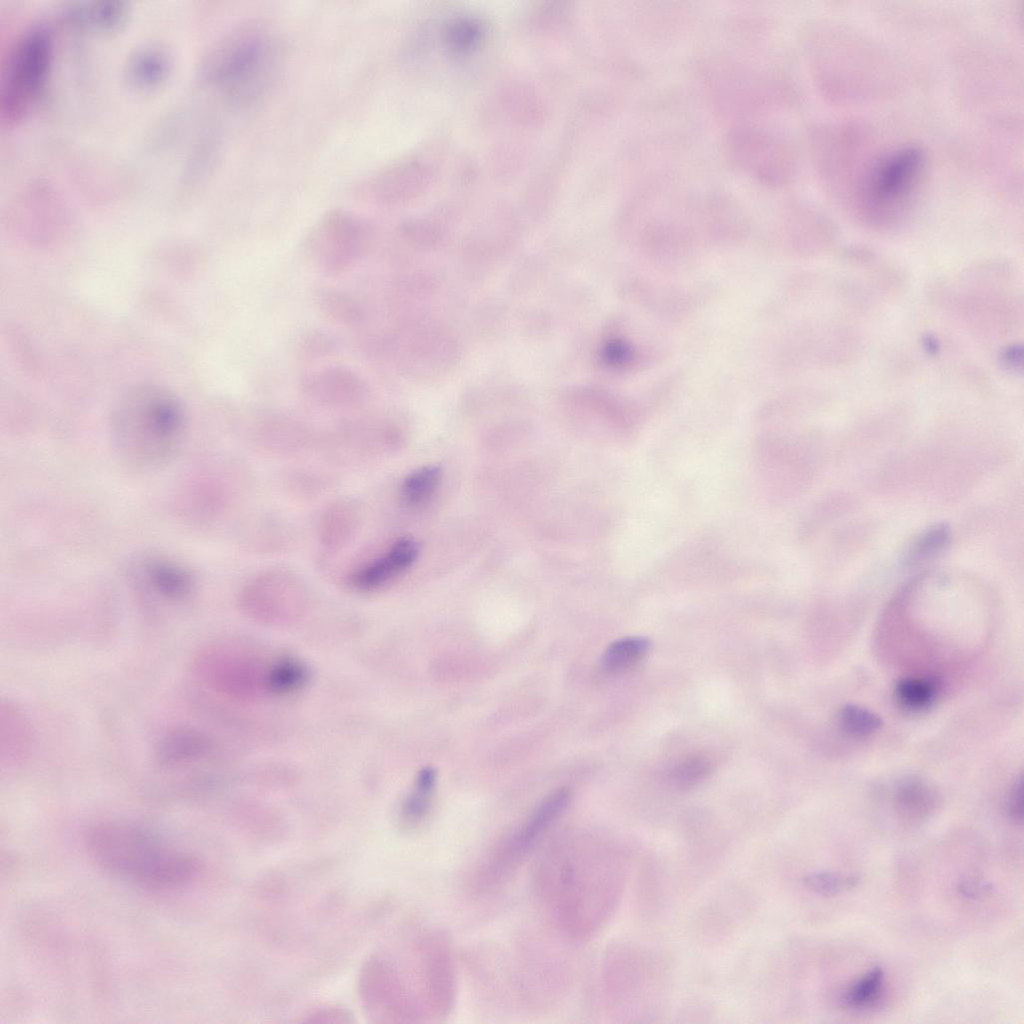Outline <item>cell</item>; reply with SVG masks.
I'll return each mask as SVG.
<instances>
[{
  "label": "cell",
  "mask_w": 1024,
  "mask_h": 1024,
  "mask_svg": "<svg viewBox=\"0 0 1024 1024\" xmlns=\"http://www.w3.org/2000/svg\"><path fill=\"white\" fill-rule=\"evenodd\" d=\"M601 836L572 830L554 836L534 871V891L551 924L570 939L591 937L618 891L615 855Z\"/></svg>",
  "instance_id": "1"
},
{
  "label": "cell",
  "mask_w": 1024,
  "mask_h": 1024,
  "mask_svg": "<svg viewBox=\"0 0 1024 1024\" xmlns=\"http://www.w3.org/2000/svg\"><path fill=\"white\" fill-rule=\"evenodd\" d=\"M84 844L90 858L103 870L149 889L182 888L200 871L195 856L135 823H97L85 833Z\"/></svg>",
  "instance_id": "2"
},
{
  "label": "cell",
  "mask_w": 1024,
  "mask_h": 1024,
  "mask_svg": "<svg viewBox=\"0 0 1024 1024\" xmlns=\"http://www.w3.org/2000/svg\"><path fill=\"white\" fill-rule=\"evenodd\" d=\"M185 412L166 388L139 385L115 404L110 422L112 446L126 464L151 470L169 463L184 438Z\"/></svg>",
  "instance_id": "3"
},
{
  "label": "cell",
  "mask_w": 1024,
  "mask_h": 1024,
  "mask_svg": "<svg viewBox=\"0 0 1024 1024\" xmlns=\"http://www.w3.org/2000/svg\"><path fill=\"white\" fill-rule=\"evenodd\" d=\"M278 65L275 41L263 29H241L210 54L206 78L234 102L252 103L269 87Z\"/></svg>",
  "instance_id": "4"
},
{
  "label": "cell",
  "mask_w": 1024,
  "mask_h": 1024,
  "mask_svg": "<svg viewBox=\"0 0 1024 1024\" xmlns=\"http://www.w3.org/2000/svg\"><path fill=\"white\" fill-rule=\"evenodd\" d=\"M570 800L569 789L553 791L519 825L501 836L476 863L469 880L471 892L486 896L505 886L544 841Z\"/></svg>",
  "instance_id": "5"
},
{
  "label": "cell",
  "mask_w": 1024,
  "mask_h": 1024,
  "mask_svg": "<svg viewBox=\"0 0 1024 1024\" xmlns=\"http://www.w3.org/2000/svg\"><path fill=\"white\" fill-rule=\"evenodd\" d=\"M52 56V38L43 26L28 29L17 39L1 84L2 121L14 124L31 111L47 84Z\"/></svg>",
  "instance_id": "6"
},
{
  "label": "cell",
  "mask_w": 1024,
  "mask_h": 1024,
  "mask_svg": "<svg viewBox=\"0 0 1024 1024\" xmlns=\"http://www.w3.org/2000/svg\"><path fill=\"white\" fill-rule=\"evenodd\" d=\"M724 152L731 165L764 186L787 184L795 171V154L780 133L759 125L739 124L726 134Z\"/></svg>",
  "instance_id": "7"
},
{
  "label": "cell",
  "mask_w": 1024,
  "mask_h": 1024,
  "mask_svg": "<svg viewBox=\"0 0 1024 1024\" xmlns=\"http://www.w3.org/2000/svg\"><path fill=\"white\" fill-rule=\"evenodd\" d=\"M704 81L713 103L730 114H758L776 106L781 96L775 71L739 61L709 63Z\"/></svg>",
  "instance_id": "8"
},
{
  "label": "cell",
  "mask_w": 1024,
  "mask_h": 1024,
  "mask_svg": "<svg viewBox=\"0 0 1024 1024\" xmlns=\"http://www.w3.org/2000/svg\"><path fill=\"white\" fill-rule=\"evenodd\" d=\"M368 239L362 222L346 213L331 212L308 236L306 251L323 272L335 275L361 258Z\"/></svg>",
  "instance_id": "9"
},
{
  "label": "cell",
  "mask_w": 1024,
  "mask_h": 1024,
  "mask_svg": "<svg viewBox=\"0 0 1024 1024\" xmlns=\"http://www.w3.org/2000/svg\"><path fill=\"white\" fill-rule=\"evenodd\" d=\"M924 156L915 146H906L881 158L868 175L867 199L887 206L906 200L917 188L924 170Z\"/></svg>",
  "instance_id": "10"
},
{
  "label": "cell",
  "mask_w": 1024,
  "mask_h": 1024,
  "mask_svg": "<svg viewBox=\"0 0 1024 1024\" xmlns=\"http://www.w3.org/2000/svg\"><path fill=\"white\" fill-rule=\"evenodd\" d=\"M132 576L147 590L169 601L187 598L195 585L194 576L188 567L159 553L139 557L132 568Z\"/></svg>",
  "instance_id": "11"
},
{
  "label": "cell",
  "mask_w": 1024,
  "mask_h": 1024,
  "mask_svg": "<svg viewBox=\"0 0 1024 1024\" xmlns=\"http://www.w3.org/2000/svg\"><path fill=\"white\" fill-rule=\"evenodd\" d=\"M302 388L310 397L329 404H354L368 394L365 380L353 370L334 366L307 375Z\"/></svg>",
  "instance_id": "12"
},
{
  "label": "cell",
  "mask_w": 1024,
  "mask_h": 1024,
  "mask_svg": "<svg viewBox=\"0 0 1024 1024\" xmlns=\"http://www.w3.org/2000/svg\"><path fill=\"white\" fill-rule=\"evenodd\" d=\"M304 587L295 575L282 571L267 572L251 580L242 592V602L253 610L271 612L299 604Z\"/></svg>",
  "instance_id": "13"
},
{
  "label": "cell",
  "mask_w": 1024,
  "mask_h": 1024,
  "mask_svg": "<svg viewBox=\"0 0 1024 1024\" xmlns=\"http://www.w3.org/2000/svg\"><path fill=\"white\" fill-rule=\"evenodd\" d=\"M419 554L418 544L411 538L397 540L384 554L358 569L351 576L357 590L379 589L407 571Z\"/></svg>",
  "instance_id": "14"
},
{
  "label": "cell",
  "mask_w": 1024,
  "mask_h": 1024,
  "mask_svg": "<svg viewBox=\"0 0 1024 1024\" xmlns=\"http://www.w3.org/2000/svg\"><path fill=\"white\" fill-rule=\"evenodd\" d=\"M31 745V727L24 712L13 702L2 703L1 757L16 764L27 755Z\"/></svg>",
  "instance_id": "15"
},
{
  "label": "cell",
  "mask_w": 1024,
  "mask_h": 1024,
  "mask_svg": "<svg viewBox=\"0 0 1024 1024\" xmlns=\"http://www.w3.org/2000/svg\"><path fill=\"white\" fill-rule=\"evenodd\" d=\"M206 749V741L201 734L188 728L169 731L159 741L156 748L158 763L166 767H174L194 760Z\"/></svg>",
  "instance_id": "16"
},
{
  "label": "cell",
  "mask_w": 1024,
  "mask_h": 1024,
  "mask_svg": "<svg viewBox=\"0 0 1024 1024\" xmlns=\"http://www.w3.org/2000/svg\"><path fill=\"white\" fill-rule=\"evenodd\" d=\"M168 58L157 48H144L130 57L126 74L129 82L138 88L159 85L168 73Z\"/></svg>",
  "instance_id": "17"
},
{
  "label": "cell",
  "mask_w": 1024,
  "mask_h": 1024,
  "mask_svg": "<svg viewBox=\"0 0 1024 1024\" xmlns=\"http://www.w3.org/2000/svg\"><path fill=\"white\" fill-rule=\"evenodd\" d=\"M127 13L125 4L121 2H84L69 8L68 17L79 25L113 30L125 21Z\"/></svg>",
  "instance_id": "18"
},
{
  "label": "cell",
  "mask_w": 1024,
  "mask_h": 1024,
  "mask_svg": "<svg viewBox=\"0 0 1024 1024\" xmlns=\"http://www.w3.org/2000/svg\"><path fill=\"white\" fill-rule=\"evenodd\" d=\"M317 309L328 320L341 325L360 324L365 316L363 307L351 295L332 288L316 292Z\"/></svg>",
  "instance_id": "19"
},
{
  "label": "cell",
  "mask_w": 1024,
  "mask_h": 1024,
  "mask_svg": "<svg viewBox=\"0 0 1024 1024\" xmlns=\"http://www.w3.org/2000/svg\"><path fill=\"white\" fill-rule=\"evenodd\" d=\"M359 521V512L355 503L340 501L332 505L323 514L320 534L327 545H339L345 542L355 531Z\"/></svg>",
  "instance_id": "20"
},
{
  "label": "cell",
  "mask_w": 1024,
  "mask_h": 1024,
  "mask_svg": "<svg viewBox=\"0 0 1024 1024\" xmlns=\"http://www.w3.org/2000/svg\"><path fill=\"white\" fill-rule=\"evenodd\" d=\"M435 783L434 769L427 767L419 772L413 790L402 807V819L408 827L418 826L428 816Z\"/></svg>",
  "instance_id": "21"
},
{
  "label": "cell",
  "mask_w": 1024,
  "mask_h": 1024,
  "mask_svg": "<svg viewBox=\"0 0 1024 1024\" xmlns=\"http://www.w3.org/2000/svg\"><path fill=\"white\" fill-rule=\"evenodd\" d=\"M650 642L644 637H625L612 642L602 656V667L620 673L636 665L647 654Z\"/></svg>",
  "instance_id": "22"
},
{
  "label": "cell",
  "mask_w": 1024,
  "mask_h": 1024,
  "mask_svg": "<svg viewBox=\"0 0 1024 1024\" xmlns=\"http://www.w3.org/2000/svg\"><path fill=\"white\" fill-rule=\"evenodd\" d=\"M440 478L441 470L436 465H426L414 470L401 484L402 501L411 507L426 503L437 489Z\"/></svg>",
  "instance_id": "23"
},
{
  "label": "cell",
  "mask_w": 1024,
  "mask_h": 1024,
  "mask_svg": "<svg viewBox=\"0 0 1024 1024\" xmlns=\"http://www.w3.org/2000/svg\"><path fill=\"white\" fill-rule=\"evenodd\" d=\"M884 983V971L880 966H873L861 978L854 982L844 995L845 1003L855 1009L872 1006L880 997Z\"/></svg>",
  "instance_id": "24"
},
{
  "label": "cell",
  "mask_w": 1024,
  "mask_h": 1024,
  "mask_svg": "<svg viewBox=\"0 0 1024 1024\" xmlns=\"http://www.w3.org/2000/svg\"><path fill=\"white\" fill-rule=\"evenodd\" d=\"M896 698L906 708L920 710L928 707L936 696V685L926 678H905L896 685Z\"/></svg>",
  "instance_id": "25"
},
{
  "label": "cell",
  "mask_w": 1024,
  "mask_h": 1024,
  "mask_svg": "<svg viewBox=\"0 0 1024 1024\" xmlns=\"http://www.w3.org/2000/svg\"><path fill=\"white\" fill-rule=\"evenodd\" d=\"M949 531L944 525H936L921 534L909 547L904 557L907 564L925 561L939 553L948 543Z\"/></svg>",
  "instance_id": "26"
},
{
  "label": "cell",
  "mask_w": 1024,
  "mask_h": 1024,
  "mask_svg": "<svg viewBox=\"0 0 1024 1024\" xmlns=\"http://www.w3.org/2000/svg\"><path fill=\"white\" fill-rule=\"evenodd\" d=\"M860 878L856 875H843L834 872H813L803 879L804 886L821 896H835L853 889Z\"/></svg>",
  "instance_id": "27"
},
{
  "label": "cell",
  "mask_w": 1024,
  "mask_h": 1024,
  "mask_svg": "<svg viewBox=\"0 0 1024 1024\" xmlns=\"http://www.w3.org/2000/svg\"><path fill=\"white\" fill-rule=\"evenodd\" d=\"M711 771V764L701 756H692L676 764L669 773L671 784L680 789L698 785Z\"/></svg>",
  "instance_id": "28"
},
{
  "label": "cell",
  "mask_w": 1024,
  "mask_h": 1024,
  "mask_svg": "<svg viewBox=\"0 0 1024 1024\" xmlns=\"http://www.w3.org/2000/svg\"><path fill=\"white\" fill-rule=\"evenodd\" d=\"M897 803L909 816H922L932 804V795L921 782L909 780L897 790Z\"/></svg>",
  "instance_id": "29"
},
{
  "label": "cell",
  "mask_w": 1024,
  "mask_h": 1024,
  "mask_svg": "<svg viewBox=\"0 0 1024 1024\" xmlns=\"http://www.w3.org/2000/svg\"><path fill=\"white\" fill-rule=\"evenodd\" d=\"M840 722L848 733L855 736L869 735L881 726L878 715L857 705L845 706L840 712Z\"/></svg>",
  "instance_id": "30"
},
{
  "label": "cell",
  "mask_w": 1024,
  "mask_h": 1024,
  "mask_svg": "<svg viewBox=\"0 0 1024 1024\" xmlns=\"http://www.w3.org/2000/svg\"><path fill=\"white\" fill-rule=\"evenodd\" d=\"M305 678V671L295 661L282 659L274 663L268 673L267 685L279 692L297 688Z\"/></svg>",
  "instance_id": "31"
},
{
  "label": "cell",
  "mask_w": 1024,
  "mask_h": 1024,
  "mask_svg": "<svg viewBox=\"0 0 1024 1024\" xmlns=\"http://www.w3.org/2000/svg\"><path fill=\"white\" fill-rule=\"evenodd\" d=\"M300 348L306 356L321 357L332 353L337 348V342L331 335L315 330L306 334Z\"/></svg>",
  "instance_id": "32"
},
{
  "label": "cell",
  "mask_w": 1024,
  "mask_h": 1024,
  "mask_svg": "<svg viewBox=\"0 0 1024 1024\" xmlns=\"http://www.w3.org/2000/svg\"><path fill=\"white\" fill-rule=\"evenodd\" d=\"M478 38V29L471 23H460L451 30V41L457 48H468Z\"/></svg>",
  "instance_id": "33"
},
{
  "label": "cell",
  "mask_w": 1024,
  "mask_h": 1024,
  "mask_svg": "<svg viewBox=\"0 0 1024 1024\" xmlns=\"http://www.w3.org/2000/svg\"><path fill=\"white\" fill-rule=\"evenodd\" d=\"M992 890V885L978 879L963 880L958 885L959 894L969 899H976L986 895Z\"/></svg>",
  "instance_id": "34"
},
{
  "label": "cell",
  "mask_w": 1024,
  "mask_h": 1024,
  "mask_svg": "<svg viewBox=\"0 0 1024 1024\" xmlns=\"http://www.w3.org/2000/svg\"><path fill=\"white\" fill-rule=\"evenodd\" d=\"M1009 814L1014 820H1022L1023 817V796H1022V781L1021 778L1017 779L1011 790L1009 797Z\"/></svg>",
  "instance_id": "35"
}]
</instances>
